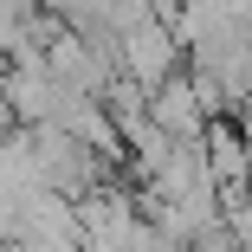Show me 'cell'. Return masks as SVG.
I'll return each instance as SVG.
<instances>
[{
	"mask_svg": "<svg viewBox=\"0 0 252 252\" xmlns=\"http://www.w3.org/2000/svg\"><path fill=\"white\" fill-rule=\"evenodd\" d=\"M117 71L136 78L142 91L162 84L168 71H181V39H175V26L156 20V13H142L136 26H123V32H117Z\"/></svg>",
	"mask_w": 252,
	"mask_h": 252,
	"instance_id": "obj_1",
	"label": "cell"
},
{
	"mask_svg": "<svg viewBox=\"0 0 252 252\" xmlns=\"http://www.w3.org/2000/svg\"><path fill=\"white\" fill-rule=\"evenodd\" d=\"M0 91H7L13 123H52L59 117V97H65V84L45 71V59L39 65H0Z\"/></svg>",
	"mask_w": 252,
	"mask_h": 252,
	"instance_id": "obj_2",
	"label": "cell"
},
{
	"mask_svg": "<svg viewBox=\"0 0 252 252\" xmlns=\"http://www.w3.org/2000/svg\"><path fill=\"white\" fill-rule=\"evenodd\" d=\"M200 156H207V175H214V188L252 181V149H246V129H239V117H207V123H200Z\"/></svg>",
	"mask_w": 252,
	"mask_h": 252,
	"instance_id": "obj_3",
	"label": "cell"
},
{
	"mask_svg": "<svg viewBox=\"0 0 252 252\" xmlns=\"http://www.w3.org/2000/svg\"><path fill=\"white\" fill-rule=\"evenodd\" d=\"M149 123L168 129L175 142H181V136H200L207 110H200V97H194V84H188V65H181V71H168L162 84H149Z\"/></svg>",
	"mask_w": 252,
	"mask_h": 252,
	"instance_id": "obj_4",
	"label": "cell"
}]
</instances>
